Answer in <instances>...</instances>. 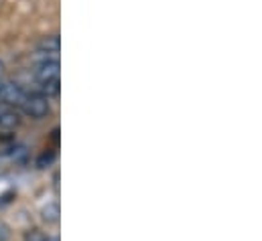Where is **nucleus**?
<instances>
[{"mask_svg":"<svg viewBox=\"0 0 262 241\" xmlns=\"http://www.w3.org/2000/svg\"><path fill=\"white\" fill-rule=\"evenodd\" d=\"M8 235H10V231H8V227L0 221V241H6L8 239Z\"/></svg>","mask_w":262,"mask_h":241,"instance_id":"obj_9","label":"nucleus"},{"mask_svg":"<svg viewBox=\"0 0 262 241\" xmlns=\"http://www.w3.org/2000/svg\"><path fill=\"white\" fill-rule=\"evenodd\" d=\"M59 49H61V41L57 35H51V37H45L41 43H39V51L49 55V57H59Z\"/></svg>","mask_w":262,"mask_h":241,"instance_id":"obj_4","label":"nucleus"},{"mask_svg":"<svg viewBox=\"0 0 262 241\" xmlns=\"http://www.w3.org/2000/svg\"><path fill=\"white\" fill-rule=\"evenodd\" d=\"M61 83H59V79L57 81H49V83H41V93L43 95H47V98H51V95H59V87Z\"/></svg>","mask_w":262,"mask_h":241,"instance_id":"obj_7","label":"nucleus"},{"mask_svg":"<svg viewBox=\"0 0 262 241\" xmlns=\"http://www.w3.org/2000/svg\"><path fill=\"white\" fill-rule=\"evenodd\" d=\"M20 110H23L25 116H29V118H33V120H41V118H45V116L51 112L49 98L43 95L41 91L27 93V95H25V102L20 104Z\"/></svg>","mask_w":262,"mask_h":241,"instance_id":"obj_1","label":"nucleus"},{"mask_svg":"<svg viewBox=\"0 0 262 241\" xmlns=\"http://www.w3.org/2000/svg\"><path fill=\"white\" fill-rule=\"evenodd\" d=\"M45 241H59L57 237H45Z\"/></svg>","mask_w":262,"mask_h":241,"instance_id":"obj_11","label":"nucleus"},{"mask_svg":"<svg viewBox=\"0 0 262 241\" xmlns=\"http://www.w3.org/2000/svg\"><path fill=\"white\" fill-rule=\"evenodd\" d=\"M0 87H2V79H0Z\"/></svg>","mask_w":262,"mask_h":241,"instance_id":"obj_12","label":"nucleus"},{"mask_svg":"<svg viewBox=\"0 0 262 241\" xmlns=\"http://www.w3.org/2000/svg\"><path fill=\"white\" fill-rule=\"evenodd\" d=\"M2 73H4V65L0 63V79H2Z\"/></svg>","mask_w":262,"mask_h":241,"instance_id":"obj_10","label":"nucleus"},{"mask_svg":"<svg viewBox=\"0 0 262 241\" xmlns=\"http://www.w3.org/2000/svg\"><path fill=\"white\" fill-rule=\"evenodd\" d=\"M25 95H27V91L20 87V85H16V83H4L2 81V87H0V104H4V106H18L20 108V104L25 102Z\"/></svg>","mask_w":262,"mask_h":241,"instance_id":"obj_2","label":"nucleus"},{"mask_svg":"<svg viewBox=\"0 0 262 241\" xmlns=\"http://www.w3.org/2000/svg\"><path fill=\"white\" fill-rule=\"evenodd\" d=\"M43 221H47V223H57L59 221V205L57 203H51L43 209Z\"/></svg>","mask_w":262,"mask_h":241,"instance_id":"obj_6","label":"nucleus"},{"mask_svg":"<svg viewBox=\"0 0 262 241\" xmlns=\"http://www.w3.org/2000/svg\"><path fill=\"white\" fill-rule=\"evenodd\" d=\"M18 114L14 112V110H10L8 106L0 112V128H4V130H8V128H14V126H18Z\"/></svg>","mask_w":262,"mask_h":241,"instance_id":"obj_5","label":"nucleus"},{"mask_svg":"<svg viewBox=\"0 0 262 241\" xmlns=\"http://www.w3.org/2000/svg\"><path fill=\"white\" fill-rule=\"evenodd\" d=\"M59 59H43L35 69V77L39 83H49L59 79Z\"/></svg>","mask_w":262,"mask_h":241,"instance_id":"obj_3","label":"nucleus"},{"mask_svg":"<svg viewBox=\"0 0 262 241\" xmlns=\"http://www.w3.org/2000/svg\"><path fill=\"white\" fill-rule=\"evenodd\" d=\"M25 241H45V235L39 231H31V233H27Z\"/></svg>","mask_w":262,"mask_h":241,"instance_id":"obj_8","label":"nucleus"}]
</instances>
